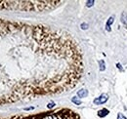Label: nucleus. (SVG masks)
<instances>
[{"instance_id": "obj_1", "label": "nucleus", "mask_w": 127, "mask_h": 119, "mask_svg": "<svg viewBox=\"0 0 127 119\" xmlns=\"http://www.w3.org/2000/svg\"><path fill=\"white\" fill-rule=\"evenodd\" d=\"M62 2L59 1H0V9L22 11H43L54 9Z\"/></svg>"}, {"instance_id": "obj_2", "label": "nucleus", "mask_w": 127, "mask_h": 119, "mask_svg": "<svg viewBox=\"0 0 127 119\" xmlns=\"http://www.w3.org/2000/svg\"><path fill=\"white\" fill-rule=\"evenodd\" d=\"M108 100H109V96L107 94H102L99 98H96L94 100V103H95V105H97V106L103 105V103H105V102L108 101Z\"/></svg>"}, {"instance_id": "obj_3", "label": "nucleus", "mask_w": 127, "mask_h": 119, "mask_svg": "<svg viewBox=\"0 0 127 119\" xmlns=\"http://www.w3.org/2000/svg\"><path fill=\"white\" fill-rule=\"evenodd\" d=\"M115 22V17L112 16V17H110L109 20H108V22H107V24H106V29L108 31H110L111 29H110V25H111V24Z\"/></svg>"}, {"instance_id": "obj_4", "label": "nucleus", "mask_w": 127, "mask_h": 119, "mask_svg": "<svg viewBox=\"0 0 127 119\" xmlns=\"http://www.w3.org/2000/svg\"><path fill=\"white\" fill-rule=\"evenodd\" d=\"M87 95H88V92L86 89H81V90H79L77 92V96L79 98H85V97H87Z\"/></svg>"}, {"instance_id": "obj_5", "label": "nucleus", "mask_w": 127, "mask_h": 119, "mask_svg": "<svg viewBox=\"0 0 127 119\" xmlns=\"http://www.w3.org/2000/svg\"><path fill=\"white\" fill-rule=\"evenodd\" d=\"M121 23H122L125 26H127V13H126V12H123V13L121 14Z\"/></svg>"}, {"instance_id": "obj_6", "label": "nucleus", "mask_w": 127, "mask_h": 119, "mask_svg": "<svg viewBox=\"0 0 127 119\" xmlns=\"http://www.w3.org/2000/svg\"><path fill=\"white\" fill-rule=\"evenodd\" d=\"M109 113V111L108 109H106V108H103V109H101L100 111L98 112V115L100 116V117H105V116H107Z\"/></svg>"}, {"instance_id": "obj_7", "label": "nucleus", "mask_w": 127, "mask_h": 119, "mask_svg": "<svg viewBox=\"0 0 127 119\" xmlns=\"http://www.w3.org/2000/svg\"><path fill=\"white\" fill-rule=\"evenodd\" d=\"M99 65H100V70L101 71H104L105 70V62L103 61V60H101V61H99Z\"/></svg>"}, {"instance_id": "obj_8", "label": "nucleus", "mask_w": 127, "mask_h": 119, "mask_svg": "<svg viewBox=\"0 0 127 119\" xmlns=\"http://www.w3.org/2000/svg\"><path fill=\"white\" fill-rule=\"evenodd\" d=\"M72 101H73V102H74L75 105H77V106L81 105V101H79V100L77 99V97H73V98L72 99Z\"/></svg>"}, {"instance_id": "obj_9", "label": "nucleus", "mask_w": 127, "mask_h": 119, "mask_svg": "<svg viewBox=\"0 0 127 119\" xmlns=\"http://www.w3.org/2000/svg\"><path fill=\"white\" fill-rule=\"evenodd\" d=\"M117 119H127V118H126L125 115H123L122 113H118V115H117Z\"/></svg>"}, {"instance_id": "obj_10", "label": "nucleus", "mask_w": 127, "mask_h": 119, "mask_svg": "<svg viewBox=\"0 0 127 119\" xmlns=\"http://www.w3.org/2000/svg\"><path fill=\"white\" fill-rule=\"evenodd\" d=\"M94 4V1H88L87 2V7H90V6H92Z\"/></svg>"}, {"instance_id": "obj_11", "label": "nucleus", "mask_w": 127, "mask_h": 119, "mask_svg": "<svg viewBox=\"0 0 127 119\" xmlns=\"http://www.w3.org/2000/svg\"><path fill=\"white\" fill-rule=\"evenodd\" d=\"M86 26H87V24H81V28H82V29H86V28H87Z\"/></svg>"}, {"instance_id": "obj_12", "label": "nucleus", "mask_w": 127, "mask_h": 119, "mask_svg": "<svg viewBox=\"0 0 127 119\" xmlns=\"http://www.w3.org/2000/svg\"><path fill=\"white\" fill-rule=\"evenodd\" d=\"M54 105H55L54 102H51V103H49V105H48V107H49V108H51V107H54Z\"/></svg>"}]
</instances>
